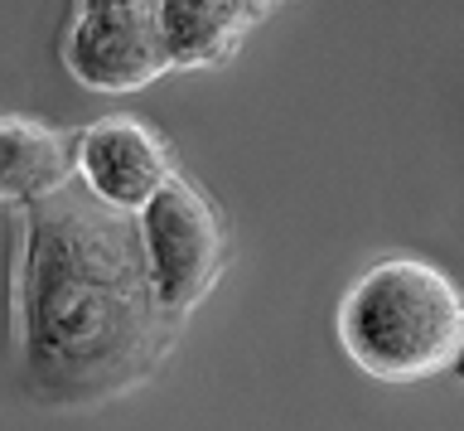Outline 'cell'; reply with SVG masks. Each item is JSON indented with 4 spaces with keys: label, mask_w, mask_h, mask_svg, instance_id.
Instances as JSON below:
<instances>
[{
    "label": "cell",
    "mask_w": 464,
    "mask_h": 431,
    "mask_svg": "<svg viewBox=\"0 0 464 431\" xmlns=\"http://www.w3.org/2000/svg\"><path fill=\"white\" fill-rule=\"evenodd\" d=\"M184 320L160 306L136 213L78 184L20 204L10 277V354L39 407H102L150 383Z\"/></svg>",
    "instance_id": "obj_1"
},
{
    "label": "cell",
    "mask_w": 464,
    "mask_h": 431,
    "mask_svg": "<svg viewBox=\"0 0 464 431\" xmlns=\"http://www.w3.org/2000/svg\"><path fill=\"white\" fill-rule=\"evenodd\" d=\"M339 344L377 383H426L464 349V300L440 267L420 257H382L343 291Z\"/></svg>",
    "instance_id": "obj_2"
},
{
    "label": "cell",
    "mask_w": 464,
    "mask_h": 431,
    "mask_svg": "<svg viewBox=\"0 0 464 431\" xmlns=\"http://www.w3.org/2000/svg\"><path fill=\"white\" fill-rule=\"evenodd\" d=\"M136 233L145 252V271L155 281V296L174 320H188V310L223 281L232 262V233L223 213L194 180L179 170L136 209Z\"/></svg>",
    "instance_id": "obj_3"
},
{
    "label": "cell",
    "mask_w": 464,
    "mask_h": 431,
    "mask_svg": "<svg viewBox=\"0 0 464 431\" xmlns=\"http://www.w3.org/2000/svg\"><path fill=\"white\" fill-rule=\"evenodd\" d=\"M63 68L92 93H136L169 73L155 0H78Z\"/></svg>",
    "instance_id": "obj_4"
},
{
    "label": "cell",
    "mask_w": 464,
    "mask_h": 431,
    "mask_svg": "<svg viewBox=\"0 0 464 431\" xmlns=\"http://www.w3.org/2000/svg\"><path fill=\"white\" fill-rule=\"evenodd\" d=\"M174 175V155L165 136L140 117H102L78 132V175L82 190L107 209L136 213L160 184Z\"/></svg>",
    "instance_id": "obj_5"
},
{
    "label": "cell",
    "mask_w": 464,
    "mask_h": 431,
    "mask_svg": "<svg viewBox=\"0 0 464 431\" xmlns=\"http://www.w3.org/2000/svg\"><path fill=\"white\" fill-rule=\"evenodd\" d=\"M78 175V132L39 117H0V204L20 209Z\"/></svg>",
    "instance_id": "obj_6"
},
{
    "label": "cell",
    "mask_w": 464,
    "mask_h": 431,
    "mask_svg": "<svg viewBox=\"0 0 464 431\" xmlns=\"http://www.w3.org/2000/svg\"><path fill=\"white\" fill-rule=\"evenodd\" d=\"M160 10V39H165L169 73L179 68H218L242 49L252 15L242 0H155Z\"/></svg>",
    "instance_id": "obj_7"
},
{
    "label": "cell",
    "mask_w": 464,
    "mask_h": 431,
    "mask_svg": "<svg viewBox=\"0 0 464 431\" xmlns=\"http://www.w3.org/2000/svg\"><path fill=\"white\" fill-rule=\"evenodd\" d=\"M242 5H246V15H252V20H266L271 10L285 5V0H242Z\"/></svg>",
    "instance_id": "obj_8"
}]
</instances>
